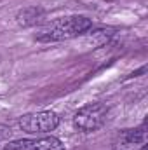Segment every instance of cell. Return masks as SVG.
Wrapping results in <instances>:
<instances>
[{"label": "cell", "instance_id": "obj_1", "mask_svg": "<svg viewBox=\"0 0 148 150\" xmlns=\"http://www.w3.org/2000/svg\"><path fill=\"white\" fill-rule=\"evenodd\" d=\"M92 21L85 16H66V18H58L51 21L47 26H44L38 32L35 38L38 42H61V40H70L75 38L87 30H91Z\"/></svg>", "mask_w": 148, "mask_h": 150}, {"label": "cell", "instance_id": "obj_2", "mask_svg": "<svg viewBox=\"0 0 148 150\" xmlns=\"http://www.w3.org/2000/svg\"><path fill=\"white\" fill-rule=\"evenodd\" d=\"M108 117V107L105 103H89L82 107L73 117V126L82 133H94L105 126Z\"/></svg>", "mask_w": 148, "mask_h": 150}, {"label": "cell", "instance_id": "obj_3", "mask_svg": "<svg viewBox=\"0 0 148 150\" xmlns=\"http://www.w3.org/2000/svg\"><path fill=\"white\" fill-rule=\"evenodd\" d=\"M61 119L59 115L52 110H42V112H32L25 113L19 117L18 124L19 129L28 133V134H44V133H51L59 126Z\"/></svg>", "mask_w": 148, "mask_h": 150}, {"label": "cell", "instance_id": "obj_4", "mask_svg": "<svg viewBox=\"0 0 148 150\" xmlns=\"http://www.w3.org/2000/svg\"><path fill=\"white\" fill-rule=\"evenodd\" d=\"M4 150H65V145L56 136H44V138H23L9 142Z\"/></svg>", "mask_w": 148, "mask_h": 150}, {"label": "cell", "instance_id": "obj_5", "mask_svg": "<svg viewBox=\"0 0 148 150\" xmlns=\"http://www.w3.org/2000/svg\"><path fill=\"white\" fill-rule=\"evenodd\" d=\"M147 142V126L145 122L140 126V127H134V129H124L117 134L115 138V145L120 147L122 150L129 149L132 145H138V143H145Z\"/></svg>", "mask_w": 148, "mask_h": 150}, {"label": "cell", "instance_id": "obj_6", "mask_svg": "<svg viewBox=\"0 0 148 150\" xmlns=\"http://www.w3.org/2000/svg\"><path fill=\"white\" fill-rule=\"evenodd\" d=\"M44 18H45V11L42 7L33 5V7H26V9L19 11L16 16V21L19 26H35L44 21Z\"/></svg>", "mask_w": 148, "mask_h": 150}, {"label": "cell", "instance_id": "obj_7", "mask_svg": "<svg viewBox=\"0 0 148 150\" xmlns=\"http://www.w3.org/2000/svg\"><path fill=\"white\" fill-rule=\"evenodd\" d=\"M7 136H11V129H5V131H0V142L5 140Z\"/></svg>", "mask_w": 148, "mask_h": 150}, {"label": "cell", "instance_id": "obj_8", "mask_svg": "<svg viewBox=\"0 0 148 150\" xmlns=\"http://www.w3.org/2000/svg\"><path fill=\"white\" fill-rule=\"evenodd\" d=\"M140 150H147V145L143 143V145H141V149H140Z\"/></svg>", "mask_w": 148, "mask_h": 150}]
</instances>
